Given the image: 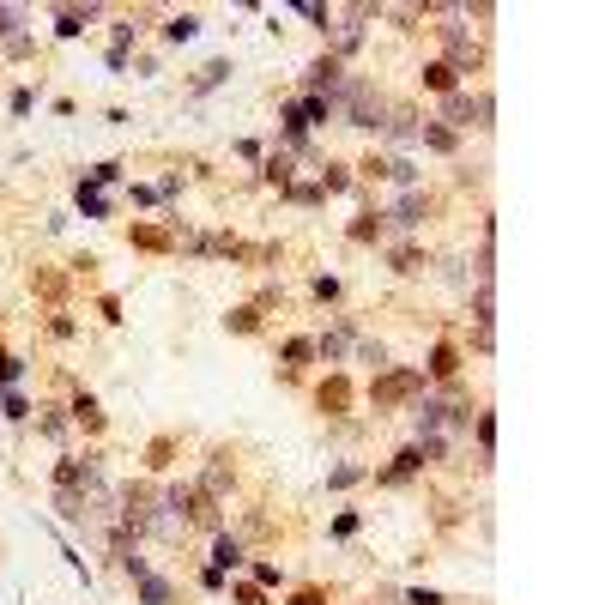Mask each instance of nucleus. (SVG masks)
<instances>
[{
  "instance_id": "obj_31",
  "label": "nucleus",
  "mask_w": 605,
  "mask_h": 605,
  "mask_svg": "<svg viewBox=\"0 0 605 605\" xmlns=\"http://www.w3.org/2000/svg\"><path fill=\"white\" fill-rule=\"evenodd\" d=\"M6 418H31V400H24V394H6Z\"/></svg>"
},
{
  "instance_id": "obj_3",
  "label": "nucleus",
  "mask_w": 605,
  "mask_h": 605,
  "mask_svg": "<svg viewBox=\"0 0 605 605\" xmlns=\"http://www.w3.org/2000/svg\"><path fill=\"white\" fill-rule=\"evenodd\" d=\"M412 394H424V376H418V369H387V376H376V387H369L376 412H387V405H405Z\"/></svg>"
},
{
  "instance_id": "obj_34",
  "label": "nucleus",
  "mask_w": 605,
  "mask_h": 605,
  "mask_svg": "<svg viewBox=\"0 0 605 605\" xmlns=\"http://www.w3.org/2000/svg\"><path fill=\"white\" fill-rule=\"evenodd\" d=\"M237 605H266V593L261 587H237Z\"/></svg>"
},
{
  "instance_id": "obj_5",
  "label": "nucleus",
  "mask_w": 605,
  "mask_h": 605,
  "mask_svg": "<svg viewBox=\"0 0 605 605\" xmlns=\"http://www.w3.org/2000/svg\"><path fill=\"white\" fill-rule=\"evenodd\" d=\"M436 31L448 37V67H454V73H461V67H479V60H484V49L466 37L461 24H436Z\"/></svg>"
},
{
  "instance_id": "obj_2",
  "label": "nucleus",
  "mask_w": 605,
  "mask_h": 605,
  "mask_svg": "<svg viewBox=\"0 0 605 605\" xmlns=\"http://www.w3.org/2000/svg\"><path fill=\"white\" fill-rule=\"evenodd\" d=\"M340 98H345V121H351V127H382L387 103L376 98V91H369L363 79H345V85H340Z\"/></svg>"
},
{
  "instance_id": "obj_10",
  "label": "nucleus",
  "mask_w": 605,
  "mask_h": 605,
  "mask_svg": "<svg viewBox=\"0 0 605 605\" xmlns=\"http://www.w3.org/2000/svg\"><path fill=\"white\" fill-rule=\"evenodd\" d=\"M91 19H98V6H85V13H79V6H67L55 31H60V37H79V31H85V24H91Z\"/></svg>"
},
{
  "instance_id": "obj_30",
  "label": "nucleus",
  "mask_w": 605,
  "mask_h": 605,
  "mask_svg": "<svg viewBox=\"0 0 605 605\" xmlns=\"http://www.w3.org/2000/svg\"><path fill=\"white\" fill-rule=\"evenodd\" d=\"M302 358H315V345H309V340H291V345H284V363H302Z\"/></svg>"
},
{
  "instance_id": "obj_33",
  "label": "nucleus",
  "mask_w": 605,
  "mask_h": 605,
  "mask_svg": "<svg viewBox=\"0 0 605 605\" xmlns=\"http://www.w3.org/2000/svg\"><path fill=\"white\" fill-rule=\"evenodd\" d=\"M37 424H42V436H60V430H67V418H60V412H42Z\"/></svg>"
},
{
  "instance_id": "obj_12",
  "label": "nucleus",
  "mask_w": 605,
  "mask_h": 605,
  "mask_svg": "<svg viewBox=\"0 0 605 605\" xmlns=\"http://www.w3.org/2000/svg\"><path fill=\"white\" fill-rule=\"evenodd\" d=\"M345 400H351V382H345V376H333V382L321 387V412H345Z\"/></svg>"
},
{
  "instance_id": "obj_24",
  "label": "nucleus",
  "mask_w": 605,
  "mask_h": 605,
  "mask_svg": "<svg viewBox=\"0 0 605 605\" xmlns=\"http://www.w3.org/2000/svg\"><path fill=\"white\" fill-rule=\"evenodd\" d=\"M472 430H479V448L490 454V448H497V418H490V412H479V424H472Z\"/></svg>"
},
{
  "instance_id": "obj_25",
  "label": "nucleus",
  "mask_w": 605,
  "mask_h": 605,
  "mask_svg": "<svg viewBox=\"0 0 605 605\" xmlns=\"http://www.w3.org/2000/svg\"><path fill=\"white\" fill-rule=\"evenodd\" d=\"M266 182H273V188H291V158H266Z\"/></svg>"
},
{
  "instance_id": "obj_26",
  "label": "nucleus",
  "mask_w": 605,
  "mask_h": 605,
  "mask_svg": "<svg viewBox=\"0 0 605 605\" xmlns=\"http://www.w3.org/2000/svg\"><path fill=\"white\" fill-rule=\"evenodd\" d=\"M394 273H424V255L418 248H400V255H394Z\"/></svg>"
},
{
  "instance_id": "obj_15",
  "label": "nucleus",
  "mask_w": 605,
  "mask_h": 605,
  "mask_svg": "<svg viewBox=\"0 0 605 605\" xmlns=\"http://www.w3.org/2000/svg\"><path fill=\"white\" fill-rule=\"evenodd\" d=\"M418 134H424L430 152H454V127H442V121H430V127H418Z\"/></svg>"
},
{
  "instance_id": "obj_21",
  "label": "nucleus",
  "mask_w": 605,
  "mask_h": 605,
  "mask_svg": "<svg viewBox=\"0 0 605 605\" xmlns=\"http://www.w3.org/2000/svg\"><path fill=\"white\" fill-rule=\"evenodd\" d=\"M230 327H237V333H255V327H261V302H248V309H237V315H230Z\"/></svg>"
},
{
  "instance_id": "obj_18",
  "label": "nucleus",
  "mask_w": 605,
  "mask_h": 605,
  "mask_svg": "<svg viewBox=\"0 0 605 605\" xmlns=\"http://www.w3.org/2000/svg\"><path fill=\"white\" fill-rule=\"evenodd\" d=\"M194 31H200V19H194V13H182V19H170V24H163V37H170V42H188Z\"/></svg>"
},
{
  "instance_id": "obj_28",
  "label": "nucleus",
  "mask_w": 605,
  "mask_h": 605,
  "mask_svg": "<svg viewBox=\"0 0 605 605\" xmlns=\"http://www.w3.org/2000/svg\"><path fill=\"white\" fill-rule=\"evenodd\" d=\"M315 351H321V358H340V351H345V333H321V340H315Z\"/></svg>"
},
{
  "instance_id": "obj_36",
  "label": "nucleus",
  "mask_w": 605,
  "mask_h": 605,
  "mask_svg": "<svg viewBox=\"0 0 605 605\" xmlns=\"http://www.w3.org/2000/svg\"><path fill=\"white\" fill-rule=\"evenodd\" d=\"M291 605H327V600H321V593H315V587H302V593H297V600H291Z\"/></svg>"
},
{
  "instance_id": "obj_7",
  "label": "nucleus",
  "mask_w": 605,
  "mask_h": 605,
  "mask_svg": "<svg viewBox=\"0 0 605 605\" xmlns=\"http://www.w3.org/2000/svg\"><path fill=\"white\" fill-rule=\"evenodd\" d=\"M194 490H200V497H212V503H219L224 490H230V466H224V461H212V466H206V472H200V484H194Z\"/></svg>"
},
{
  "instance_id": "obj_9",
  "label": "nucleus",
  "mask_w": 605,
  "mask_h": 605,
  "mask_svg": "<svg viewBox=\"0 0 605 605\" xmlns=\"http://www.w3.org/2000/svg\"><path fill=\"white\" fill-rule=\"evenodd\" d=\"M333 85H340V60L327 55V60H315V67H309V91H333Z\"/></svg>"
},
{
  "instance_id": "obj_29",
  "label": "nucleus",
  "mask_w": 605,
  "mask_h": 605,
  "mask_svg": "<svg viewBox=\"0 0 605 605\" xmlns=\"http://www.w3.org/2000/svg\"><path fill=\"white\" fill-rule=\"evenodd\" d=\"M19 369H24V363H19V358H13V351H0V382L13 387V382H19Z\"/></svg>"
},
{
  "instance_id": "obj_16",
  "label": "nucleus",
  "mask_w": 605,
  "mask_h": 605,
  "mask_svg": "<svg viewBox=\"0 0 605 605\" xmlns=\"http://www.w3.org/2000/svg\"><path fill=\"white\" fill-rule=\"evenodd\" d=\"M454 369H461V358H454V345H436V351H430V376H454Z\"/></svg>"
},
{
  "instance_id": "obj_13",
  "label": "nucleus",
  "mask_w": 605,
  "mask_h": 605,
  "mask_svg": "<svg viewBox=\"0 0 605 605\" xmlns=\"http://www.w3.org/2000/svg\"><path fill=\"white\" fill-rule=\"evenodd\" d=\"M424 212H430V200H424V194H405V200L394 206V224H418Z\"/></svg>"
},
{
  "instance_id": "obj_35",
  "label": "nucleus",
  "mask_w": 605,
  "mask_h": 605,
  "mask_svg": "<svg viewBox=\"0 0 605 605\" xmlns=\"http://www.w3.org/2000/svg\"><path fill=\"white\" fill-rule=\"evenodd\" d=\"M13 31H19V13H13V6H0V37H13Z\"/></svg>"
},
{
  "instance_id": "obj_1",
  "label": "nucleus",
  "mask_w": 605,
  "mask_h": 605,
  "mask_svg": "<svg viewBox=\"0 0 605 605\" xmlns=\"http://www.w3.org/2000/svg\"><path fill=\"white\" fill-rule=\"evenodd\" d=\"M163 508H176L182 521H194V526H206V533H219V503H212V497H200V490H194V484H176V490H170V497H163Z\"/></svg>"
},
{
  "instance_id": "obj_19",
  "label": "nucleus",
  "mask_w": 605,
  "mask_h": 605,
  "mask_svg": "<svg viewBox=\"0 0 605 605\" xmlns=\"http://www.w3.org/2000/svg\"><path fill=\"white\" fill-rule=\"evenodd\" d=\"M140 593L145 605H170V582H158V575H140Z\"/></svg>"
},
{
  "instance_id": "obj_22",
  "label": "nucleus",
  "mask_w": 605,
  "mask_h": 605,
  "mask_svg": "<svg viewBox=\"0 0 605 605\" xmlns=\"http://www.w3.org/2000/svg\"><path fill=\"white\" fill-rule=\"evenodd\" d=\"M340 188H351V176H345L340 163H327L321 170V194H340Z\"/></svg>"
},
{
  "instance_id": "obj_32",
  "label": "nucleus",
  "mask_w": 605,
  "mask_h": 605,
  "mask_svg": "<svg viewBox=\"0 0 605 605\" xmlns=\"http://www.w3.org/2000/svg\"><path fill=\"white\" fill-rule=\"evenodd\" d=\"M405 605H442V593H430V587H412V593H405Z\"/></svg>"
},
{
  "instance_id": "obj_23",
  "label": "nucleus",
  "mask_w": 605,
  "mask_h": 605,
  "mask_svg": "<svg viewBox=\"0 0 605 605\" xmlns=\"http://www.w3.org/2000/svg\"><path fill=\"white\" fill-rule=\"evenodd\" d=\"M79 206H85V219H103V212H109V200H103L98 188H79Z\"/></svg>"
},
{
  "instance_id": "obj_8",
  "label": "nucleus",
  "mask_w": 605,
  "mask_h": 605,
  "mask_svg": "<svg viewBox=\"0 0 605 605\" xmlns=\"http://www.w3.org/2000/svg\"><path fill=\"white\" fill-rule=\"evenodd\" d=\"M237 563H242V544L230 539V533H219V544H212V569L224 575V569H237Z\"/></svg>"
},
{
  "instance_id": "obj_17",
  "label": "nucleus",
  "mask_w": 605,
  "mask_h": 605,
  "mask_svg": "<svg viewBox=\"0 0 605 605\" xmlns=\"http://www.w3.org/2000/svg\"><path fill=\"white\" fill-rule=\"evenodd\" d=\"M73 418H79L85 430H103V412H98V400H91V394H79V400H73Z\"/></svg>"
},
{
  "instance_id": "obj_4",
  "label": "nucleus",
  "mask_w": 605,
  "mask_h": 605,
  "mask_svg": "<svg viewBox=\"0 0 605 605\" xmlns=\"http://www.w3.org/2000/svg\"><path fill=\"white\" fill-rule=\"evenodd\" d=\"M490 127V98H461V91H448L442 103V127Z\"/></svg>"
},
{
  "instance_id": "obj_14",
  "label": "nucleus",
  "mask_w": 605,
  "mask_h": 605,
  "mask_svg": "<svg viewBox=\"0 0 605 605\" xmlns=\"http://www.w3.org/2000/svg\"><path fill=\"white\" fill-rule=\"evenodd\" d=\"M387 134H394V140H418V116H412V109H394V116H387Z\"/></svg>"
},
{
  "instance_id": "obj_27",
  "label": "nucleus",
  "mask_w": 605,
  "mask_h": 605,
  "mask_svg": "<svg viewBox=\"0 0 605 605\" xmlns=\"http://www.w3.org/2000/svg\"><path fill=\"white\" fill-rule=\"evenodd\" d=\"M224 73H230V67H224V60H212V67H206L200 79H194V91H212V85H219V79H224Z\"/></svg>"
},
{
  "instance_id": "obj_11",
  "label": "nucleus",
  "mask_w": 605,
  "mask_h": 605,
  "mask_svg": "<svg viewBox=\"0 0 605 605\" xmlns=\"http://www.w3.org/2000/svg\"><path fill=\"white\" fill-rule=\"evenodd\" d=\"M454 79H461V73H454L448 60H430V67H424V85H430V91H454Z\"/></svg>"
},
{
  "instance_id": "obj_6",
  "label": "nucleus",
  "mask_w": 605,
  "mask_h": 605,
  "mask_svg": "<svg viewBox=\"0 0 605 605\" xmlns=\"http://www.w3.org/2000/svg\"><path fill=\"white\" fill-rule=\"evenodd\" d=\"M418 466H424V448L412 442V448H400V454H394V466H387V472H382V484H400V479H412Z\"/></svg>"
},
{
  "instance_id": "obj_20",
  "label": "nucleus",
  "mask_w": 605,
  "mask_h": 605,
  "mask_svg": "<svg viewBox=\"0 0 605 605\" xmlns=\"http://www.w3.org/2000/svg\"><path fill=\"white\" fill-rule=\"evenodd\" d=\"M382 237V219H376V212H363L358 224H351V242H376Z\"/></svg>"
}]
</instances>
